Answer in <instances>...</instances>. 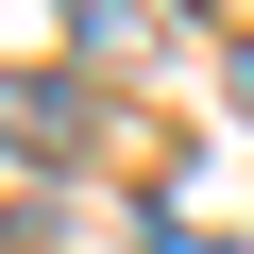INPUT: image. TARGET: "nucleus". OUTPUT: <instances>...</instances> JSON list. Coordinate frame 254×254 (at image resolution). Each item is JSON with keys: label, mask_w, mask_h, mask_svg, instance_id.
Segmentation results:
<instances>
[{"label": "nucleus", "mask_w": 254, "mask_h": 254, "mask_svg": "<svg viewBox=\"0 0 254 254\" xmlns=\"http://www.w3.org/2000/svg\"><path fill=\"white\" fill-rule=\"evenodd\" d=\"M0 153H17V170H68L85 153V85L68 68H0Z\"/></svg>", "instance_id": "f257e3e1"}, {"label": "nucleus", "mask_w": 254, "mask_h": 254, "mask_svg": "<svg viewBox=\"0 0 254 254\" xmlns=\"http://www.w3.org/2000/svg\"><path fill=\"white\" fill-rule=\"evenodd\" d=\"M237 119H254V34H237Z\"/></svg>", "instance_id": "f03ea898"}]
</instances>
